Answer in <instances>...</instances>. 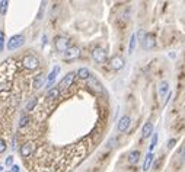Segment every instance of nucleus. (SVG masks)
<instances>
[{"label": "nucleus", "mask_w": 185, "mask_h": 172, "mask_svg": "<svg viewBox=\"0 0 185 172\" xmlns=\"http://www.w3.org/2000/svg\"><path fill=\"white\" fill-rule=\"evenodd\" d=\"M22 66L26 69V70H37L39 67V60L32 54H26L23 59H22Z\"/></svg>", "instance_id": "nucleus-1"}, {"label": "nucleus", "mask_w": 185, "mask_h": 172, "mask_svg": "<svg viewBox=\"0 0 185 172\" xmlns=\"http://www.w3.org/2000/svg\"><path fill=\"white\" fill-rule=\"evenodd\" d=\"M23 42H25V37L22 34H16L13 35V37H10L8 39V50L9 51H13L16 50V48H21L22 45H23Z\"/></svg>", "instance_id": "nucleus-2"}, {"label": "nucleus", "mask_w": 185, "mask_h": 172, "mask_svg": "<svg viewBox=\"0 0 185 172\" xmlns=\"http://www.w3.org/2000/svg\"><path fill=\"white\" fill-rule=\"evenodd\" d=\"M54 47L59 53H66L70 48V39L67 37H57L54 41Z\"/></svg>", "instance_id": "nucleus-3"}, {"label": "nucleus", "mask_w": 185, "mask_h": 172, "mask_svg": "<svg viewBox=\"0 0 185 172\" xmlns=\"http://www.w3.org/2000/svg\"><path fill=\"white\" fill-rule=\"evenodd\" d=\"M92 59L96 61V63L102 64L106 61V51L101 47H95L92 50Z\"/></svg>", "instance_id": "nucleus-4"}, {"label": "nucleus", "mask_w": 185, "mask_h": 172, "mask_svg": "<svg viewBox=\"0 0 185 172\" xmlns=\"http://www.w3.org/2000/svg\"><path fill=\"white\" fill-rule=\"evenodd\" d=\"M35 149H37V144H35L34 142L23 143L22 147H21V156H23V158H29V156H32L35 153Z\"/></svg>", "instance_id": "nucleus-5"}, {"label": "nucleus", "mask_w": 185, "mask_h": 172, "mask_svg": "<svg viewBox=\"0 0 185 172\" xmlns=\"http://www.w3.org/2000/svg\"><path fill=\"white\" fill-rule=\"evenodd\" d=\"M76 71H70V73H67V75L64 76L63 79H61V82H60V89H67V88H70L73 85V82H75V79H76Z\"/></svg>", "instance_id": "nucleus-6"}, {"label": "nucleus", "mask_w": 185, "mask_h": 172, "mask_svg": "<svg viewBox=\"0 0 185 172\" xmlns=\"http://www.w3.org/2000/svg\"><path fill=\"white\" fill-rule=\"evenodd\" d=\"M80 57V48L79 47H70L66 53H64V60L66 61H72Z\"/></svg>", "instance_id": "nucleus-7"}, {"label": "nucleus", "mask_w": 185, "mask_h": 172, "mask_svg": "<svg viewBox=\"0 0 185 172\" xmlns=\"http://www.w3.org/2000/svg\"><path fill=\"white\" fill-rule=\"evenodd\" d=\"M130 124H131V118L128 117V115L121 117V118H120V121H118V124H117L118 131H120V133L127 131V130H128V127H130Z\"/></svg>", "instance_id": "nucleus-8"}, {"label": "nucleus", "mask_w": 185, "mask_h": 172, "mask_svg": "<svg viewBox=\"0 0 185 172\" xmlns=\"http://www.w3.org/2000/svg\"><path fill=\"white\" fill-rule=\"evenodd\" d=\"M88 86L92 91H95V92H98V93H101V92H104V88H102V85L98 82V79L96 77H93V76H90V79L88 80Z\"/></svg>", "instance_id": "nucleus-9"}, {"label": "nucleus", "mask_w": 185, "mask_h": 172, "mask_svg": "<svg viewBox=\"0 0 185 172\" xmlns=\"http://www.w3.org/2000/svg\"><path fill=\"white\" fill-rule=\"evenodd\" d=\"M59 73H60V66H54V69L51 70V73L48 75V79H47V88H48V91L53 89V83H54V80Z\"/></svg>", "instance_id": "nucleus-10"}, {"label": "nucleus", "mask_w": 185, "mask_h": 172, "mask_svg": "<svg viewBox=\"0 0 185 172\" xmlns=\"http://www.w3.org/2000/svg\"><path fill=\"white\" fill-rule=\"evenodd\" d=\"M122 67H124V59H122L121 55L112 57V60H111V69H114V70H121Z\"/></svg>", "instance_id": "nucleus-11"}, {"label": "nucleus", "mask_w": 185, "mask_h": 172, "mask_svg": "<svg viewBox=\"0 0 185 172\" xmlns=\"http://www.w3.org/2000/svg\"><path fill=\"white\" fill-rule=\"evenodd\" d=\"M155 45H156L155 37H153V35H150V34H147V35H146V38H144V42L141 44V47H143L144 50H152V48H153Z\"/></svg>", "instance_id": "nucleus-12"}, {"label": "nucleus", "mask_w": 185, "mask_h": 172, "mask_svg": "<svg viewBox=\"0 0 185 172\" xmlns=\"http://www.w3.org/2000/svg\"><path fill=\"white\" fill-rule=\"evenodd\" d=\"M44 85H45V76H44V75H37V76H35L34 80H32V86H34L35 91L41 89Z\"/></svg>", "instance_id": "nucleus-13"}, {"label": "nucleus", "mask_w": 185, "mask_h": 172, "mask_svg": "<svg viewBox=\"0 0 185 172\" xmlns=\"http://www.w3.org/2000/svg\"><path fill=\"white\" fill-rule=\"evenodd\" d=\"M153 134V124L152 122H146L143 126V130H141V137L143 138H147Z\"/></svg>", "instance_id": "nucleus-14"}, {"label": "nucleus", "mask_w": 185, "mask_h": 172, "mask_svg": "<svg viewBox=\"0 0 185 172\" xmlns=\"http://www.w3.org/2000/svg\"><path fill=\"white\" fill-rule=\"evenodd\" d=\"M90 71H89V69H86V67H80L79 70H77V77L79 79H82V80H89L90 79Z\"/></svg>", "instance_id": "nucleus-15"}, {"label": "nucleus", "mask_w": 185, "mask_h": 172, "mask_svg": "<svg viewBox=\"0 0 185 172\" xmlns=\"http://www.w3.org/2000/svg\"><path fill=\"white\" fill-rule=\"evenodd\" d=\"M59 96H60V88H53L47 92V99H48V101H54V99H57Z\"/></svg>", "instance_id": "nucleus-16"}, {"label": "nucleus", "mask_w": 185, "mask_h": 172, "mask_svg": "<svg viewBox=\"0 0 185 172\" xmlns=\"http://www.w3.org/2000/svg\"><path fill=\"white\" fill-rule=\"evenodd\" d=\"M153 153L152 152H149L147 153V156H146V159H144V164H143V171L144 172H147L149 169H150V166H152V164H153Z\"/></svg>", "instance_id": "nucleus-17"}, {"label": "nucleus", "mask_w": 185, "mask_h": 172, "mask_svg": "<svg viewBox=\"0 0 185 172\" xmlns=\"http://www.w3.org/2000/svg\"><path fill=\"white\" fill-rule=\"evenodd\" d=\"M139 159H140V152L139 150L130 152V155H128V162H130L131 165L137 164V162H139Z\"/></svg>", "instance_id": "nucleus-18"}, {"label": "nucleus", "mask_w": 185, "mask_h": 172, "mask_svg": "<svg viewBox=\"0 0 185 172\" xmlns=\"http://www.w3.org/2000/svg\"><path fill=\"white\" fill-rule=\"evenodd\" d=\"M168 91H169L168 82H160V85H159V95H160V98H165V95L168 93Z\"/></svg>", "instance_id": "nucleus-19"}, {"label": "nucleus", "mask_w": 185, "mask_h": 172, "mask_svg": "<svg viewBox=\"0 0 185 172\" xmlns=\"http://www.w3.org/2000/svg\"><path fill=\"white\" fill-rule=\"evenodd\" d=\"M136 44H137V35L133 34V35H131V38H130V45H128V53H130V54L134 51Z\"/></svg>", "instance_id": "nucleus-20"}, {"label": "nucleus", "mask_w": 185, "mask_h": 172, "mask_svg": "<svg viewBox=\"0 0 185 172\" xmlns=\"http://www.w3.org/2000/svg\"><path fill=\"white\" fill-rule=\"evenodd\" d=\"M31 121V117L29 115H22L21 117V121H19V128H23V127H26L28 124H29Z\"/></svg>", "instance_id": "nucleus-21"}, {"label": "nucleus", "mask_w": 185, "mask_h": 172, "mask_svg": "<svg viewBox=\"0 0 185 172\" xmlns=\"http://www.w3.org/2000/svg\"><path fill=\"white\" fill-rule=\"evenodd\" d=\"M8 6H9L8 0H2V2H0V13H2V15H6V13H8Z\"/></svg>", "instance_id": "nucleus-22"}, {"label": "nucleus", "mask_w": 185, "mask_h": 172, "mask_svg": "<svg viewBox=\"0 0 185 172\" xmlns=\"http://www.w3.org/2000/svg\"><path fill=\"white\" fill-rule=\"evenodd\" d=\"M37 101H38L37 98H32V99H31V101L26 104V108H25V109H28V111L34 109V108H35V105H37Z\"/></svg>", "instance_id": "nucleus-23"}, {"label": "nucleus", "mask_w": 185, "mask_h": 172, "mask_svg": "<svg viewBox=\"0 0 185 172\" xmlns=\"http://www.w3.org/2000/svg\"><path fill=\"white\" fill-rule=\"evenodd\" d=\"M136 35H137V39H139V41L141 42V44H143V42H144V38H146V35H147V34H146V32H144L143 29H140Z\"/></svg>", "instance_id": "nucleus-24"}, {"label": "nucleus", "mask_w": 185, "mask_h": 172, "mask_svg": "<svg viewBox=\"0 0 185 172\" xmlns=\"http://www.w3.org/2000/svg\"><path fill=\"white\" fill-rule=\"evenodd\" d=\"M4 32L3 31H0V51H3V48H4Z\"/></svg>", "instance_id": "nucleus-25"}, {"label": "nucleus", "mask_w": 185, "mask_h": 172, "mask_svg": "<svg viewBox=\"0 0 185 172\" xmlns=\"http://www.w3.org/2000/svg\"><path fill=\"white\" fill-rule=\"evenodd\" d=\"M6 147H8V143H6V140L0 138V153H3V152L6 150Z\"/></svg>", "instance_id": "nucleus-26"}, {"label": "nucleus", "mask_w": 185, "mask_h": 172, "mask_svg": "<svg viewBox=\"0 0 185 172\" xmlns=\"http://www.w3.org/2000/svg\"><path fill=\"white\" fill-rule=\"evenodd\" d=\"M156 144H157V134L155 133V134H153V140H152V144H150V152L156 147Z\"/></svg>", "instance_id": "nucleus-27"}, {"label": "nucleus", "mask_w": 185, "mask_h": 172, "mask_svg": "<svg viewBox=\"0 0 185 172\" xmlns=\"http://www.w3.org/2000/svg\"><path fill=\"white\" fill-rule=\"evenodd\" d=\"M13 156H8V158H6V165H8V166H13Z\"/></svg>", "instance_id": "nucleus-28"}, {"label": "nucleus", "mask_w": 185, "mask_h": 172, "mask_svg": "<svg viewBox=\"0 0 185 172\" xmlns=\"http://www.w3.org/2000/svg\"><path fill=\"white\" fill-rule=\"evenodd\" d=\"M175 143H177V138H171V140L168 142V147L169 149H172V147L175 146Z\"/></svg>", "instance_id": "nucleus-29"}, {"label": "nucleus", "mask_w": 185, "mask_h": 172, "mask_svg": "<svg viewBox=\"0 0 185 172\" xmlns=\"http://www.w3.org/2000/svg\"><path fill=\"white\" fill-rule=\"evenodd\" d=\"M12 172H21V169H19L18 165H13V166H12Z\"/></svg>", "instance_id": "nucleus-30"}, {"label": "nucleus", "mask_w": 185, "mask_h": 172, "mask_svg": "<svg viewBox=\"0 0 185 172\" xmlns=\"http://www.w3.org/2000/svg\"><path fill=\"white\" fill-rule=\"evenodd\" d=\"M2 171H3V166H2V165H0V172H2Z\"/></svg>", "instance_id": "nucleus-31"}, {"label": "nucleus", "mask_w": 185, "mask_h": 172, "mask_svg": "<svg viewBox=\"0 0 185 172\" xmlns=\"http://www.w3.org/2000/svg\"><path fill=\"white\" fill-rule=\"evenodd\" d=\"M182 156H184V158H185V149H184V153H182Z\"/></svg>", "instance_id": "nucleus-32"}]
</instances>
